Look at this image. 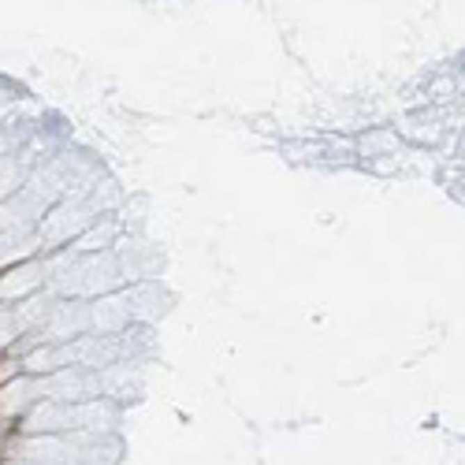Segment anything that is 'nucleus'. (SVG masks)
Returning a JSON list of instances; mask_svg holds the SVG:
<instances>
[]
</instances>
